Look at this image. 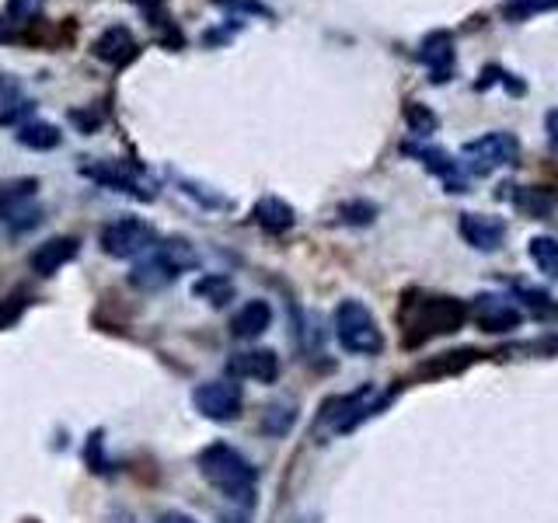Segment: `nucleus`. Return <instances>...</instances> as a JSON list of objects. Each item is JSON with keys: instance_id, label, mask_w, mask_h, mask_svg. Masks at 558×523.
<instances>
[{"instance_id": "obj_20", "label": "nucleus", "mask_w": 558, "mask_h": 523, "mask_svg": "<svg viewBox=\"0 0 558 523\" xmlns=\"http://www.w3.org/2000/svg\"><path fill=\"white\" fill-rule=\"evenodd\" d=\"M14 139L28 150H57L63 144V133L60 126H52V122H43V119H25V122H14Z\"/></svg>"}, {"instance_id": "obj_10", "label": "nucleus", "mask_w": 558, "mask_h": 523, "mask_svg": "<svg viewBox=\"0 0 558 523\" xmlns=\"http://www.w3.org/2000/svg\"><path fill=\"white\" fill-rule=\"evenodd\" d=\"M401 154H409V157H415V161H423V168L447 185V192H468V174H464L461 161H453V157L444 147L405 144V147H401Z\"/></svg>"}, {"instance_id": "obj_2", "label": "nucleus", "mask_w": 558, "mask_h": 523, "mask_svg": "<svg viewBox=\"0 0 558 523\" xmlns=\"http://www.w3.org/2000/svg\"><path fill=\"white\" fill-rule=\"evenodd\" d=\"M464 321L468 307L458 296H405V307H401V342H405V349L426 345L429 339L458 331Z\"/></svg>"}, {"instance_id": "obj_17", "label": "nucleus", "mask_w": 558, "mask_h": 523, "mask_svg": "<svg viewBox=\"0 0 558 523\" xmlns=\"http://www.w3.org/2000/svg\"><path fill=\"white\" fill-rule=\"evenodd\" d=\"M496 199L513 203L520 214H527L531 220H548L555 214V196L548 188H531V185H502L496 192Z\"/></svg>"}, {"instance_id": "obj_9", "label": "nucleus", "mask_w": 558, "mask_h": 523, "mask_svg": "<svg viewBox=\"0 0 558 523\" xmlns=\"http://www.w3.org/2000/svg\"><path fill=\"white\" fill-rule=\"evenodd\" d=\"M468 314L475 318V325L488 336H502V331H513L523 321V311L513 296L502 293H478L475 301L468 304Z\"/></svg>"}, {"instance_id": "obj_16", "label": "nucleus", "mask_w": 558, "mask_h": 523, "mask_svg": "<svg viewBox=\"0 0 558 523\" xmlns=\"http://www.w3.org/2000/svg\"><path fill=\"white\" fill-rule=\"evenodd\" d=\"M458 231L471 248H478V252H499L506 241V223L488 214H461Z\"/></svg>"}, {"instance_id": "obj_22", "label": "nucleus", "mask_w": 558, "mask_h": 523, "mask_svg": "<svg viewBox=\"0 0 558 523\" xmlns=\"http://www.w3.org/2000/svg\"><path fill=\"white\" fill-rule=\"evenodd\" d=\"M478 349H458V353H447V356H440V360H429V363H423L418 366V377H444V374H461L464 366H471V363H478Z\"/></svg>"}, {"instance_id": "obj_12", "label": "nucleus", "mask_w": 558, "mask_h": 523, "mask_svg": "<svg viewBox=\"0 0 558 523\" xmlns=\"http://www.w3.org/2000/svg\"><path fill=\"white\" fill-rule=\"evenodd\" d=\"M87 179H95L105 188L126 192V196H140V199H154V192H147V185L140 182V171H133L130 165L122 161H87L81 168Z\"/></svg>"}, {"instance_id": "obj_33", "label": "nucleus", "mask_w": 558, "mask_h": 523, "mask_svg": "<svg viewBox=\"0 0 558 523\" xmlns=\"http://www.w3.org/2000/svg\"><path fill=\"white\" fill-rule=\"evenodd\" d=\"M548 139H551V150L558 154V109L548 112Z\"/></svg>"}, {"instance_id": "obj_34", "label": "nucleus", "mask_w": 558, "mask_h": 523, "mask_svg": "<svg viewBox=\"0 0 558 523\" xmlns=\"http://www.w3.org/2000/svg\"><path fill=\"white\" fill-rule=\"evenodd\" d=\"M133 4H140L144 11H154V8H161V0H133Z\"/></svg>"}, {"instance_id": "obj_8", "label": "nucleus", "mask_w": 558, "mask_h": 523, "mask_svg": "<svg viewBox=\"0 0 558 523\" xmlns=\"http://www.w3.org/2000/svg\"><path fill=\"white\" fill-rule=\"evenodd\" d=\"M192 409L209 423H234L244 409V394L234 380H203L192 391Z\"/></svg>"}, {"instance_id": "obj_7", "label": "nucleus", "mask_w": 558, "mask_h": 523, "mask_svg": "<svg viewBox=\"0 0 558 523\" xmlns=\"http://www.w3.org/2000/svg\"><path fill=\"white\" fill-rule=\"evenodd\" d=\"M374 398V388L366 384V388L353 391V394H339V398H328L322 405V415H318V426H328L331 433H349L356 429L366 418H374L384 405H388L391 398Z\"/></svg>"}, {"instance_id": "obj_18", "label": "nucleus", "mask_w": 558, "mask_h": 523, "mask_svg": "<svg viewBox=\"0 0 558 523\" xmlns=\"http://www.w3.org/2000/svg\"><path fill=\"white\" fill-rule=\"evenodd\" d=\"M269 325H272V307H269V301L255 296V301L241 304V311L231 318V336L238 342H255L258 336H266Z\"/></svg>"}, {"instance_id": "obj_5", "label": "nucleus", "mask_w": 558, "mask_h": 523, "mask_svg": "<svg viewBox=\"0 0 558 523\" xmlns=\"http://www.w3.org/2000/svg\"><path fill=\"white\" fill-rule=\"evenodd\" d=\"M161 241L144 217H116L98 231V244L112 258H144Z\"/></svg>"}, {"instance_id": "obj_21", "label": "nucleus", "mask_w": 558, "mask_h": 523, "mask_svg": "<svg viewBox=\"0 0 558 523\" xmlns=\"http://www.w3.org/2000/svg\"><path fill=\"white\" fill-rule=\"evenodd\" d=\"M35 188H39V179H8V182H0V223H8L17 209L28 206L32 196H35Z\"/></svg>"}, {"instance_id": "obj_19", "label": "nucleus", "mask_w": 558, "mask_h": 523, "mask_svg": "<svg viewBox=\"0 0 558 523\" xmlns=\"http://www.w3.org/2000/svg\"><path fill=\"white\" fill-rule=\"evenodd\" d=\"M252 220L262 227L266 234H287L293 231V223H296V214H293V206L287 199H279V196H262L252 209Z\"/></svg>"}, {"instance_id": "obj_30", "label": "nucleus", "mask_w": 558, "mask_h": 523, "mask_svg": "<svg viewBox=\"0 0 558 523\" xmlns=\"http://www.w3.org/2000/svg\"><path fill=\"white\" fill-rule=\"evenodd\" d=\"M290 423H293V409H290V405H272V409H266V418H262V429L272 433V436H279V433H287V429H290Z\"/></svg>"}, {"instance_id": "obj_35", "label": "nucleus", "mask_w": 558, "mask_h": 523, "mask_svg": "<svg viewBox=\"0 0 558 523\" xmlns=\"http://www.w3.org/2000/svg\"><path fill=\"white\" fill-rule=\"evenodd\" d=\"M25 523H39V520H25Z\"/></svg>"}, {"instance_id": "obj_23", "label": "nucleus", "mask_w": 558, "mask_h": 523, "mask_svg": "<svg viewBox=\"0 0 558 523\" xmlns=\"http://www.w3.org/2000/svg\"><path fill=\"white\" fill-rule=\"evenodd\" d=\"M527 258L534 262V269L541 276L555 279L558 276V238H548V234H537L527 241Z\"/></svg>"}, {"instance_id": "obj_32", "label": "nucleus", "mask_w": 558, "mask_h": 523, "mask_svg": "<svg viewBox=\"0 0 558 523\" xmlns=\"http://www.w3.org/2000/svg\"><path fill=\"white\" fill-rule=\"evenodd\" d=\"M157 523H199V520H196V516H189V513H182V510H168V513L157 516Z\"/></svg>"}, {"instance_id": "obj_6", "label": "nucleus", "mask_w": 558, "mask_h": 523, "mask_svg": "<svg viewBox=\"0 0 558 523\" xmlns=\"http://www.w3.org/2000/svg\"><path fill=\"white\" fill-rule=\"evenodd\" d=\"M464 174H488L496 168H510L520 161V139L506 130H496V133H485L478 139H468L464 150Z\"/></svg>"}, {"instance_id": "obj_11", "label": "nucleus", "mask_w": 558, "mask_h": 523, "mask_svg": "<svg viewBox=\"0 0 558 523\" xmlns=\"http://www.w3.org/2000/svg\"><path fill=\"white\" fill-rule=\"evenodd\" d=\"M92 57L101 60L105 66L122 70V66L140 57V42H136V35L126 25H109L92 42Z\"/></svg>"}, {"instance_id": "obj_26", "label": "nucleus", "mask_w": 558, "mask_h": 523, "mask_svg": "<svg viewBox=\"0 0 558 523\" xmlns=\"http://www.w3.org/2000/svg\"><path fill=\"white\" fill-rule=\"evenodd\" d=\"M513 293L523 301V307H527L531 314H537V318H558V304H551V296L545 290H534V287L517 283Z\"/></svg>"}, {"instance_id": "obj_15", "label": "nucleus", "mask_w": 558, "mask_h": 523, "mask_svg": "<svg viewBox=\"0 0 558 523\" xmlns=\"http://www.w3.org/2000/svg\"><path fill=\"white\" fill-rule=\"evenodd\" d=\"M77 252H81V241L60 234V238L43 241L39 248L28 255V266H32V272H39V276H57L63 266H70V262L77 258Z\"/></svg>"}, {"instance_id": "obj_14", "label": "nucleus", "mask_w": 558, "mask_h": 523, "mask_svg": "<svg viewBox=\"0 0 558 523\" xmlns=\"http://www.w3.org/2000/svg\"><path fill=\"white\" fill-rule=\"evenodd\" d=\"M231 374L252 384H276L283 374V363L272 353V349H244L231 360Z\"/></svg>"}, {"instance_id": "obj_3", "label": "nucleus", "mask_w": 558, "mask_h": 523, "mask_svg": "<svg viewBox=\"0 0 558 523\" xmlns=\"http://www.w3.org/2000/svg\"><path fill=\"white\" fill-rule=\"evenodd\" d=\"M199 262V255L192 252L189 241H157L154 248L136 262L130 272V283L136 290H165L179 279L185 269H192Z\"/></svg>"}, {"instance_id": "obj_13", "label": "nucleus", "mask_w": 558, "mask_h": 523, "mask_svg": "<svg viewBox=\"0 0 558 523\" xmlns=\"http://www.w3.org/2000/svg\"><path fill=\"white\" fill-rule=\"evenodd\" d=\"M453 35L450 32H429L423 42H418V63L429 70V81L433 84H444L453 74Z\"/></svg>"}, {"instance_id": "obj_29", "label": "nucleus", "mask_w": 558, "mask_h": 523, "mask_svg": "<svg viewBox=\"0 0 558 523\" xmlns=\"http://www.w3.org/2000/svg\"><path fill=\"white\" fill-rule=\"evenodd\" d=\"M374 217H377V206L366 203V199H353V203H342L339 206V220L342 223L366 227V223H374Z\"/></svg>"}, {"instance_id": "obj_27", "label": "nucleus", "mask_w": 558, "mask_h": 523, "mask_svg": "<svg viewBox=\"0 0 558 523\" xmlns=\"http://www.w3.org/2000/svg\"><path fill=\"white\" fill-rule=\"evenodd\" d=\"M405 122L415 136H429L440 130V119H436V112L426 109L423 101H405Z\"/></svg>"}, {"instance_id": "obj_31", "label": "nucleus", "mask_w": 558, "mask_h": 523, "mask_svg": "<svg viewBox=\"0 0 558 523\" xmlns=\"http://www.w3.org/2000/svg\"><path fill=\"white\" fill-rule=\"evenodd\" d=\"M17 95H22V87H17V81H14V77H8L4 70H0V98L11 101V98H17Z\"/></svg>"}, {"instance_id": "obj_4", "label": "nucleus", "mask_w": 558, "mask_h": 523, "mask_svg": "<svg viewBox=\"0 0 558 523\" xmlns=\"http://www.w3.org/2000/svg\"><path fill=\"white\" fill-rule=\"evenodd\" d=\"M331 325H336L339 345L353 356H380L384 345H388L384 342V331H380L377 318H374V311L363 301H342L336 307Z\"/></svg>"}, {"instance_id": "obj_25", "label": "nucleus", "mask_w": 558, "mask_h": 523, "mask_svg": "<svg viewBox=\"0 0 558 523\" xmlns=\"http://www.w3.org/2000/svg\"><path fill=\"white\" fill-rule=\"evenodd\" d=\"M551 11H558V0H506L502 4V17L513 25H523V22H531V17L551 14Z\"/></svg>"}, {"instance_id": "obj_1", "label": "nucleus", "mask_w": 558, "mask_h": 523, "mask_svg": "<svg viewBox=\"0 0 558 523\" xmlns=\"http://www.w3.org/2000/svg\"><path fill=\"white\" fill-rule=\"evenodd\" d=\"M196 467L203 482L220 492L223 499L231 502H252L255 499V488H258V467L244 458V453L231 443H209L196 453Z\"/></svg>"}, {"instance_id": "obj_24", "label": "nucleus", "mask_w": 558, "mask_h": 523, "mask_svg": "<svg viewBox=\"0 0 558 523\" xmlns=\"http://www.w3.org/2000/svg\"><path fill=\"white\" fill-rule=\"evenodd\" d=\"M192 293L199 296V301H206V304H227L234 296V283L227 276H220V272H209V276H203V279H196L192 283Z\"/></svg>"}, {"instance_id": "obj_28", "label": "nucleus", "mask_w": 558, "mask_h": 523, "mask_svg": "<svg viewBox=\"0 0 558 523\" xmlns=\"http://www.w3.org/2000/svg\"><path fill=\"white\" fill-rule=\"evenodd\" d=\"M223 14H241V17H272V11L262 0H209Z\"/></svg>"}]
</instances>
